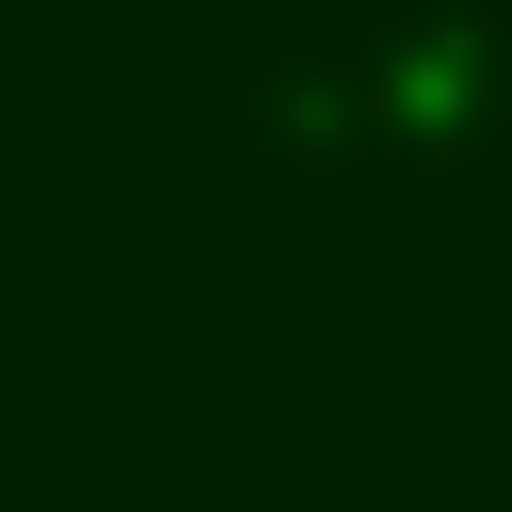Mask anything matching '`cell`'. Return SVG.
<instances>
[{
  "label": "cell",
  "instance_id": "6da1fadb",
  "mask_svg": "<svg viewBox=\"0 0 512 512\" xmlns=\"http://www.w3.org/2000/svg\"><path fill=\"white\" fill-rule=\"evenodd\" d=\"M352 112H368V144H400V160H464V144L512 128V32L464 16V0H416V16L384 32V64H352Z\"/></svg>",
  "mask_w": 512,
  "mask_h": 512
},
{
  "label": "cell",
  "instance_id": "7a4b0ae2",
  "mask_svg": "<svg viewBox=\"0 0 512 512\" xmlns=\"http://www.w3.org/2000/svg\"><path fill=\"white\" fill-rule=\"evenodd\" d=\"M240 112H256V144H272V160H352V144H368V112H352V80H336V64H272Z\"/></svg>",
  "mask_w": 512,
  "mask_h": 512
}]
</instances>
